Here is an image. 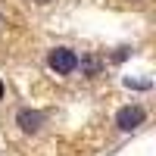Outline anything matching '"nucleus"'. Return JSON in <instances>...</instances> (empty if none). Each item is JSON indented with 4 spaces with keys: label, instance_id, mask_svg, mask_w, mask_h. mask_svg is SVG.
Returning a JSON list of instances; mask_svg holds the SVG:
<instances>
[{
    "label": "nucleus",
    "instance_id": "nucleus-2",
    "mask_svg": "<svg viewBox=\"0 0 156 156\" xmlns=\"http://www.w3.org/2000/svg\"><path fill=\"white\" fill-rule=\"evenodd\" d=\"M147 122V109L140 106V103H128L115 112V125H119V131H137L140 125Z\"/></svg>",
    "mask_w": 156,
    "mask_h": 156
},
{
    "label": "nucleus",
    "instance_id": "nucleus-5",
    "mask_svg": "<svg viewBox=\"0 0 156 156\" xmlns=\"http://www.w3.org/2000/svg\"><path fill=\"white\" fill-rule=\"evenodd\" d=\"M128 53H131V47H115V53H112V62H125Z\"/></svg>",
    "mask_w": 156,
    "mask_h": 156
},
{
    "label": "nucleus",
    "instance_id": "nucleus-3",
    "mask_svg": "<svg viewBox=\"0 0 156 156\" xmlns=\"http://www.w3.org/2000/svg\"><path fill=\"white\" fill-rule=\"evenodd\" d=\"M16 125H19V131H22V134H37V131L47 125V115H44L41 109L22 106V109L16 112Z\"/></svg>",
    "mask_w": 156,
    "mask_h": 156
},
{
    "label": "nucleus",
    "instance_id": "nucleus-6",
    "mask_svg": "<svg viewBox=\"0 0 156 156\" xmlns=\"http://www.w3.org/2000/svg\"><path fill=\"white\" fill-rule=\"evenodd\" d=\"M125 87H134V90H150V81H134V78H125Z\"/></svg>",
    "mask_w": 156,
    "mask_h": 156
},
{
    "label": "nucleus",
    "instance_id": "nucleus-1",
    "mask_svg": "<svg viewBox=\"0 0 156 156\" xmlns=\"http://www.w3.org/2000/svg\"><path fill=\"white\" fill-rule=\"evenodd\" d=\"M47 66H50V72H56V75H75L78 72V53L72 47H53L47 53Z\"/></svg>",
    "mask_w": 156,
    "mask_h": 156
},
{
    "label": "nucleus",
    "instance_id": "nucleus-9",
    "mask_svg": "<svg viewBox=\"0 0 156 156\" xmlns=\"http://www.w3.org/2000/svg\"><path fill=\"white\" fill-rule=\"evenodd\" d=\"M0 25H3V16H0Z\"/></svg>",
    "mask_w": 156,
    "mask_h": 156
},
{
    "label": "nucleus",
    "instance_id": "nucleus-7",
    "mask_svg": "<svg viewBox=\"0 0 156 156\" xmlns=\"http://www.w3.org/2000/svg\"><path fill=\"white\" fill-rule=\"evenodd\" d=\"M0 100H3V81H0Z\"/></svg>",
    "mask_w": 156,
    "mask_h": 156
},
{
    "label": "nucleus",
    "instance_id": "nucleus-8",
    "mask_svg": "<svg viewBox=\"0 0 156 156\" xmlns=\"http://www.w3.org/2000/svg\"><path fill=\"white\" fill-rule=\"evenodd\" d=\"M34 3H50V0H34Z\"/></svg>",
    "mask_w": 156,
    "mask_h": 156
},
{
    "label": "nucleus",
    "instance_id": "nucleus-4",
    "mask_svg": "<svg viewBox=\"0 0 156 156\" xmlns=\"http://www.w3.org/2000/svg\"><path fill=\"white\" fill-rule=\"evenodd\" d=\"M78 69H81L84 78H97V75H103V69H106V59L100 53H84V56H78Z\"/></svg>",
    "mask_w": 156,
    "mask_h": 156
}]
</instances>
